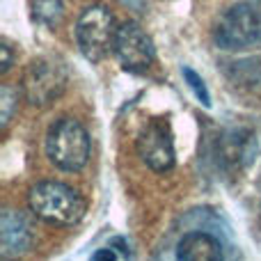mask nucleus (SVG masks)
<instances>
[{"label":"nucleus","mask_w":261,"mask_h":261,"mask_svg":"<svg viewBox=\"0 0 261 261\" xmlns=\"http://www.w3.org/2000/svg\"><path fill=\"white\" fill-rule=\"evenodd\" d=\"M30 208L37 218L50 225H76L85 216V199L67 184L41 181L28 195Z\"/></svg>","instance_id":"nucleus-1"},{"label":"nucleus","mask_w":261,"mask_h":261,"mask_svg":"<svg viewBox=\"0 0 261 261\" xmlns=\"http://www.w3.org/2000/svg\"><path fill=\"white\" fill-rule=\"evenodd\" d=\"M46 153L50 163L64 172H78L90 158V135L73 117H62L46 133Z\"/></svg>","instance_id":"nucleus-2"},{"label":"nucleus","mask_w":261,"mask_h":261,"mask_svg":"<svg viewBox=\"0 0 261 261\" xmlns=\"http://www.w3.org/2000/svg\"><path fill=\"white\" fill-rule=\"evenodd\" d=\"M115 37L117 25L108 7L92 5L81 14L76 23V41L90 62H101L110 50H115Z\"/></svg>","instance_id":"nucleus-3"},{"label":"nucleus","mask_w":261,"mask_h":261,"mask_svg":"<svg viewBox=\"0 0 261 261\" xmlns=\"http://www.w3.org/2000/svg\"><path fill=\"white\" fill-rule=\"evenodd\" d=\"M261 39V14L252 5L241 3L229 7L216 23L213 41L222 50H239Z\"/></svg>","instance_id":"nucleus-4"},{"label":"nucleus","mask_w":261,"mask_h":261,"mask_svg":"<svg viewBox=\"0 0 261 261\" xmlns=\"http://www.w3.org/2000/svg\"><path fill=\"white\" fill-rule=\"evenodd\" d=\"M138 153L153 172L174 167V142L167 119H149L138 133Z\"/></svg>","instance_id":"nucleus-5"},{"label":"nucleus","mask_w":261,"mask_h":261,"mask_svg":"<svg viewBox=\"0 0 261 261\" xmlns=\"http://www.w3.org/2000/svg\"><path fill=\"white\" fill-rule=\"evenodd\" d=\"M67 87V73L53 60H35L23 78V92L32 106H46Z\"/></svg>","instance_id":"nucleus-6"},{"label":"nucleus","mask_w":261,"mask_h":261,"mask_svg":"<svg viewBox=\"0 0 261 261\" xmlns=\"http://www.w3.org/2000/svg\"><path fill=\"white\" fill-rule=\"evenodd\" d=\"M115 55L124 69L128 71H147L153 62V44L149 35L133 21H124L117 25V37H115Z\"/></svg>","instance_id":"nucleus-7"},{"label":"nucleus","mask_w":261,"mask_h":261,"mask_svg":"<svg viewBox=\"0 0 261 261\" xmlns=\"http://www.w3.org/2000/svg\"><path fill=\"white\" fill-rule=\"evenodd\" d=\"M218 163L227 170H241L245 163L252 161L254 135L248 128H231L218 140Z\"/></svg>","instance_id":"nucleus-8"},{"label":"nucleus","mask_w":261,"mask_h":261,"mask_svg":"<svg viewBox=\"0 0 261 261\" xmlns=\"http://www.w3.org/2000/svg\"><path fill=\"white\" fill-rule=\"evenodd\" d=\"M176 257L184 261H218L222 259V245L206 231H190L179 241Z\"/></svg>","instance_id":"nucleus-9"},{"label":"nucleus","mask_w":261,"mask_h":261,"mask_svg":"<svg viewBox=\"0 0 261 261\" xmlns=\"http://www.w3.org/2000/svg\"><path fill=\"white\" fill-rule=\"evenodd\" d=\"M30 227L23 220L21 213L16 211H5L3 220H0V243H3L5 254H18L25 252L30 248Z\"/></svg>","instance_id":"nucleus-10"},{"label":"nucleus","mask_w":261,"mask_h":261,"mask_svg":"<svg viewBox=\"0 0 261 261\" xmlns=\"http://www.w3.org/2000/svg\"><path fill=\"white\" fill-rule=\"evenodd\" d=\"M64 16V9L60 0H35V18L46 25L55 28L62 23Z\"/></svg>","instance_id":"nucleus-11"},{"label":"nucleus","mask_w":261,"mask_h":261,"mask_svg":"<svg viewBox=\"0 0 261 261\" xmlns=\"http://www.w3.org/2000/svg\"><path fill=\"white\" fill-rule=\"evenodd\" d=\"M181 73H184L186 83H188V87L193 90V94L197 96L199 103L206 106V108H211V96H208V90H206V85H204L202 78H199L190 67H184V69H181Z\"/></svg>","instance_id":"nucleus-12"},{"label":"nucleus","mask_w":261,"mask_h":261,"mask_svg":"<svg viewBox=\"0 0 261 261\" xmlns=\"http://www.w3.org/2000/svg\"><path fill=\"white\" fill-rule=\"evenodd\" d=\"M18 99V92L9 85H3L0 90V110H3V126L9 122L12 117V110H14V101Z\"/></svg>","instance_id":"nucleus-13"},{"label":"nucleus","mask_w":261,"mask_h":261,"mask_svg":"<svg viewBox=\"0 0 261 261\" xmlns=\"http://www.w3.org/2000/svg\"><path fill=\"white\" fill-rule=\"evenodd\" d=\"M92 259L94 261H115V259H126L122 252H115V248L110 245V248H101L96 250L94 254H92Z\"/></svg>","instance_id":"nucleus-14"},{"label":"nucleus","mask_w":261,"mask_h":261,"mask_svg":"<svg viewBox=\"0 0 261 261\" xmlns=\"http://www.w3.org/2000/svg\"><path fill=\"white\" fill-rule=\"evenodd\" d=\"M0 55H3V64H0V71L7 73L9 67H12V53H9V46H7V44L0 46Z\"/></svg>","instance_id":"nucleus-15"}]
</instances>
